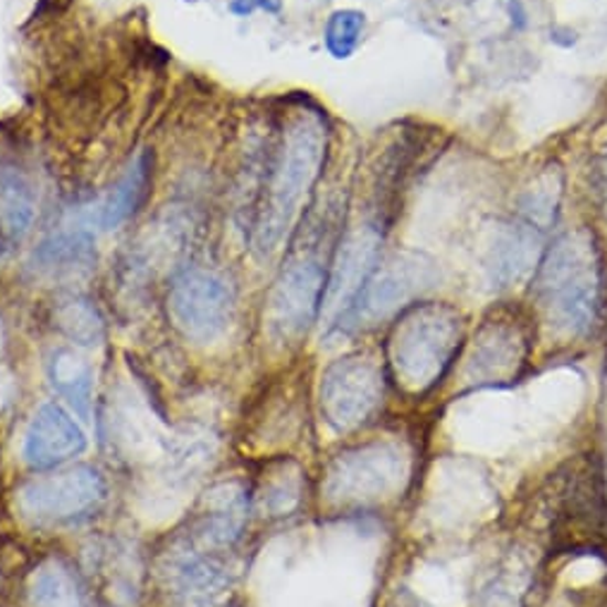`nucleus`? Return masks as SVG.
<instances>
[{"instance_id":"nucleus-1","label":"nucleus","mask_w":607,"mask_h":607,"mask_svg":"<svg viewBox=\"0 0 607 607\" xmlns=\"http://www.w3.org/2000/svg\"><path fill=\"white\" fill-rule=\"evenodd\" d=\"M536 297L547 323L569 338L594 330L603 303L596 244L586 233L562 235L539 264Z\"/></svg>"},{"instance_id":"nucleus-2","label":"nucleus","mask_w":607,"mask_h":607,"mask_svg":"<svg viewBox=\"0 0 607 607\" xmlns=\"http://www.w3.org/2000/svg\"><path fill=\"white\" fill-rule=\"evenodd\" d=\"M326 156V129L313 118H299L285 132L273 161L262 209L254 223V249L270 256L290 233L303 196L309 194Z\"/></svg>"},{"instance_id":"nucleus-3","label":"nucleus","mask_w":607,"mask_h":607,"mask_svg":"<svg viewBox=\"0 0 607 607\" xmlns=\"http://www.w3.org/2000/svg\"><path fill=\"white\" fill-rule=\"evenodd\" d=\"M465 342V323L447 303H412L390 336V371L404 393L424 395L450 371Z\"/></svg>"},{"instance_id":"nucleus-4","label":"nucleus","mask_w":607,"mask_h":607,"mask_svg":"<svg viewBox=\"0 0 607 607\" xmlns=\"http://www.w3.org/2000/svg\"><path fill=\"white\" fill-rule=\"evenodd\" d=\"M158 582L168 607H239L235 569L219 547L199 543L190 533L161 555Z\"/></svg>"},{"instance_id":"nucleus-5","label":"nucleus","mask_w":607,"mask_h":607,"mask_svg":"<svg viewBox=\"0 0 607 607\" xmlns=\"http://www.w3.org/2000/svg\"><path fill=\"white\" fill-rule=\"evenodd\" d=\"M412 455L397 440H371L344 450L326 471L323 496L332 504H371L400 493Z\"/></svg>"},{"instance_id":"nucleus-6","label":"nucleus","mask_w":607,"mask_h":607,"mask_svg":"<svg viewBox=\"0 0 607 607\" xmlns=\"http://www.w3.org/2000/svg\"><path fill=\"white\" fill-rule=\"evenodd\" d=\"M433 285H436V266L428 258L418 254L395 256L385 266L379 264L350 307L330 323V330L352 336L379 326L385 318L409 309L412 301L428 292Z\"/></svg>"},{"instance_id":"nucleus-7","label":"nucleus","mask_w":607,"mask_h":607,"mask_svg":"<svg viewBox=\"0 0 607 607\" xmlns=\"http://www.w3.org/2000/svg\"><path fill=\"white\" fill-rule=\"evenodd\" d=\"M385 397V375L369 354L342 356L326 369L318 407L332 433H352L369 424Z\"/></svg>"},{"instance_id":"nucleus-8","label":"nucleus","mask_w":607,"mask_h":607,"mask_svg":"<svg viewBox=\"0 0 607 607\" xmlns=\"http://www.w3.org/2000/svg\"><path fill=\"white\" fill-rule=\"evenodd\" d=\"M104 476L92 467H75L39 476L20 488L18 512L34 526H70L92 517L106 502Z\"/></svg>"},{"instance_id":"nucleus-9","label":"nucleus","mask_w":607,"mask_h":607,"mask_svg":"<svg viewBox=\"0 0 607 607\" xmlns=\"http://www.w3.org/2000/svg\"><path fill=\"white\" fill-rule=\"evenodd\" d=\"M170 316L192 342L221 340L235 316V292L219 273L190 268L175 278L168 297Z\"/></svg>"},{"instance_id":"nucleus-10","label":"nucleus","mask_w":607,"mask_h":607,"mask_svg":"<svg viewBox=\"0 0 607 607\" xmlns=\"http://www.w3.org/2000/svg\"><path fill=\"white\" fill-rule=\"evenodd\" d=\"M326 270L313 258L287 264L268 297V330L278 342H295L323 313Z\"/></svg>"},{"instance_id":"nucleus-11","label":"nucleus","mask_w":607,"mask_h":607,"mask_svg":"<svg viewBox=\"0 0 607 607\" xmlns=\"http://www.w3.org/2000/svg\"><path fill=\"white\" fill-rule=\"evenodd\" d=\"M381 264V235L373 227H359L352 235H347L340 244L332 262L330 276L326 280V297H323V313L340 316L354 297L361 292V287L373 276V270ZM332 318V321H336Z\"/></svg>"},{"instance_id":"nucleus-12","label":"nucleus","mask_w":607,"mask_h":607,"mask_svg":"<svg viewBox=\"0 0 607 607\" xmlns=\"http://www.w3.org/2000/svg\"><path fill=\"white\" fill-rule=\"evenodd\" d=\"M86 450V433L61 404H43L26 426L22 457L32 469H53Z\"/></svg>"},{"instance_id":"nucleus-13","label":"nucleus","mask_w":607,"mask_h":607,"mask_svg":"<svg viewBox=\"0 0 607 607\" xmlns=\"http://www.w3.org/2000/svg\"><path fill=\"white\" fill-rule=\"evenodd\" d=\"M249 519V498L247 490L239 483H221L213 486L204 500L199 502V510L190 522V536L209 547L233 545Z\"/></svg>"},{"instance_id":"nucleus-14","label":"nucleus","mask_w":607,"mask_h":607,"mask_svg":"<svg viewBox=\"0 0 607 607\" xmlns=\"http://www.w3.org/2000/svg\"><path fill=\"white\" fill-rule=\"evenodd\" d=\"M553 221L551 209H526V219L522 223L512 225L508 233H504L493 249V280L500 287H510L519 280H524L531 268H536L543 233L545 227Z\"/></svg>"},{"instance_id":"nucleus-15","label":"nucleus","mask_w":607,"mask_h":607,"mask_svg":"<svg viewBox=\"0 0 607 607\" xmlns=\"http://www.w3.org/2000/svg\"><path fill=\"white\" fill-rule=\"evenodd\" d=\"M526 359V342L522 332L508 321H496L481 330L473 342L467 373L476 385H498L514 379Z\"/></svg>"},{"instance_id":"nucleus-16","label":"nucleus","mask_w":607,"mask_h":607,"mask_svg":"<svg viewBox=\"0 0 607 607\" xmlns=\"http://www.w3.org/2000/svg\"><path fill=\"white\" fill-rule=\"evenodd\" d=\"M46 379L57 397H63L79 416H89L94 395V369L72 347H55L46 356Z\"/></svg>"},{"instance_id":"nucleus-17","label":"nucleus","mask_w":607,"mask_h":607,"mask_svg":"<svg viewBox=\"0 0 607 607\" xmlns=\"http://www.w3.org/2000/svg\"><path fill=\"white\" fill-rule=\"evenodd\" d=\"M29 607H89V598L67 562L51 557L41 562L26 588Z\"/></svg>"},{"instance_id":"nucleus-18","label":"nucleus","mask_w":607,"mask_h":607,"mask_svg":"<svg viewBox=\"0 0 607 607\" xmlns=\"http://www.w3.org/2000/svg\"><path fill=\"white\" fill-rule=\"evenodd\" d=\"M149 170H151L149 156H139L132 163V168L125 172V178L118 182V187H115L104 204H100L96 213L98 227L115 230L141 206L149 187Z\"/></svg>"},{"instance_id":"nucleus-19","label":"nucleus","mask_w":607,"mask_h":607,"mask_svg":"<svg viewBox=\"0 0 607 607\" xmlns=\"http://www.w3.org/2000/svg\"><path fill=\"white\" fill-rule=\"evenodd\" d=\"M34 190L20 170L0 168V225L10 237H24L34 221Z\"/></svg>"},{"instance_id":"nucleus-20","label":"nucleus","mask_w":607,"mask_h":607,"mask_svg":"<svg viewBox=\"0 0 607 607\" xmlns=\"http://www.w3.org/2000/svg\"><path fill=\"white\" fill-rule=\"evenodd\" d=\"M366 22V12L354 8H342L332 12L323 29V46L328 55L336 57V61H350L359 51L361 41H364Z\"/></svg>"},{"instance_id":"nucleus-21","label":"nucleus","mask_w":607,"mask_h":607,"mask_svg":"<svg viewBox=\"0 0 607 607\" xmlns=\"http://www.w3.org/2000/svg\"><path fill=\"white\" fill-rule=\"evenodd\" d=\"M301 500V479L297 469H280L264 483L256 508L268 517H287Z\"/></svg>"},{"instance_id":"nucleus-22","label":"nucleus","mask_w":607,"mask_h":607,"mask_svg":"<svg viewBox=\"0 0 607 607\" xmlns=\"http://www.w3.org/2000/svg\"><path fill=\"white\" fill-rule=\"evenodd\" d=\"M57 326L79 344H96L104 338V323H100L96 309L82 299H70L63 303L61 311H57Z\"/></svg>"},{"instance_id":"nucleus-23","label":"nucleus","mask_w":607,"mask_h":607,"mask_svg":"<svg viewBox=\"0 0 607 607\" xmlns=\"http://www.w3.org/2000/svg\"><path fill=\"white\" fill-rule=\"evenodd\" d=\"M526 576H522V569L508 567L502 569L493 582L483 590V607H514L519 598L524 596Z\"/></svg>"}]
</instances>
